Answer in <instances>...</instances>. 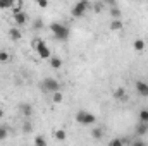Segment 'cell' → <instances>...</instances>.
<instances>
[{
	"mask_svg": "<svg viewBox=\"0 0 148 146\" xmlns=\"http://www.w3.org/2000/svg\"><path fill=\"white\" fill-rule=\"evenodd\" d=\"M50 31H52L53 36L57 38V40H60V41H66L69 38V28H66L60 23H52L50 24Z\"/></svg>",
	"mask_w": 148,
	"mask_h": 146,
	"instance_id": "cell-1",
	"label": "cell"
},
{
	"mask_svg": "<svg viewBox=\"0 0 148 146\" xmlns=\"http://www.w3.org/2000/svg\"><path fill=\"white\" fill-rule=\"evenodd\" d=\"M31 46H35V50H36V53L40 55V59H52V52H50V48L47 46V43L41 38L33 40Z\"/></svg>",
	"mask_w": 148,
	"mask_h": 146,
	"instance_id": "cell-2",
	"label": "cell"
},
{
	"mask_svg": "<svg viewBox=\"0 0 148 146\" xmlns=\"http://www.w3.org/2000/svg\"><path fill=\"white\" fill-rule=\"evenodd\" d=\"M76 122H77L79 126H91V124L97 122V117H95L91 112H88V110H77V113H76Z\"/></svg>",
	"mask_w": 148,
	"mask_h": 146,
	"instance_id": "cell-3",
	"label": "cell"
},
{
	"mask_svg": "<svg viewBox=\"0 0 148 146\" xmlns=\"http://www.w3.org/2000/svg\"><path fill=\"white\" fill-rule=\"evenodd\" d=\"M41 89L45 93H52L53 95V93L60 91V83L57 79H53V77H47V79L41 81Z\"/></svg>",
	"mask_w": 148,
	"mask_h": 146,
	"instance_id": "cell-4",
	"label": "cell"
},
{
	"mask_svg": "<svg viewBox=\"0 0 148 146\" xmlns=\"http://www.w3.org/2000/svg\"><path fill=\"white\" fill-rule=\"evenodd\" d=\"M88 9H90V2L81 0V2H77V3H74V7L71 9V14H73L74 17H83Z\"/></svg>",
	"mask_w": 148,
	"mask_h": 146,
	"instance_id": "cell-5",
	"label": "cell"
},
{
	"mask_svg": "<svg viewBox=\"0 0 148 146\" xmlns=\"http://www.w3.org/2000/svg\"><path fill=\"white\" fill-rule=\"evenodd\" d=\"M134 88H136V93L140 95V96H148V83L145 81H136L134 83Z\"/></svg>",
	"mask_w": 148,
	"mask_h": 146,
	"instance_id": "cell-6",
	"label": "cell"
},
{
	"mask_svg": "<svg viewBox=\"0 0 148 146\" xmlns=\"http://www.w3.org/2000/svg\"><path fill=\"white\" fill-rule=\"evenodd\" d=\"M17 110H19L24 117H31V115H33V105H31V103H28V102L19 103V105H17Z\"/></svg>",
	"mask_w": 148,
	"mask_h": 146,
	"instance_id": "cell-7",
	"label": "cell"
},
{
	"mask_svg": "<svg viewBox=\"0 0 148 146\" xmlns=\"http://www.w3.org/2000/svg\"><path fill=\"white\" fill-rule=\"evenodd\" d=\"M26 21H28V16H26V12H23V10H16V12H14V23H16L17 26H23V24H26Z\"/></svg>",
	"mask_w": 148,
	"mask_h": 146,
	"instance_id": "cell-8",
	"label": "cell"
},
{
	"mask_svg": "<svg viewBox=\"0 0 148 146\" xmlns=\"http://www.w3.org/2000/svg\"><path fill=\"white\" fill-rule=\"evenodd\" d=\"M147 132H148V124L138 122V126H136V136H138V138H143Z\"/></svg>",
	"mask_w": 148,
	"mask_h": 146,
	"instance_id": "cell-9",
	"label": "cell"
},
{
	"mask_svg": "<svg viewBox=\"0 0 148 146\" xmlns=\"http://www.w3.org/2000/svg\"><path fill=\"white\" fill-rule=\"evenodd\" d=\"M9 36H10V40H14V41H19L23 38V33H21L19 28H10L9 29Z\"/></svg>",
	"mask_w": 148,
	"mask_h": 146,
	"instance_id": "cell-10",
	"label": "cell"
},
{
	"mask_svg": "<svg viewBox=\"0 0 148 146\" xmlns=\"http://www.w3.org/2000/svg\"><path fill=\"white\" fill-rule=\"evenodd\" d=\"M126 89L124 88H117V89H114V98L115 100H121V102H124L126 100Z\"/></svg>",
	"mask_w": 148,
	"mask_h": 146,
	"instance_id": "cell-11",
	"label": "cell"
},
{
	"mask_svg": "<svg viewBox=\"0 0 148 146\" xmlns=\"http://www.w3.org/2000/svg\"><path fill=\"white\" fill-rule=\"evenodd\" d=\"M145 46H147V45H145V41H143L141 38L134 40V43H133V48H134L136 52H143V50H145Z\"/></svg>",
	"mask_w": 148,
	"mask_h": 146,
	"instance_id": "cell-12",
	"label": "cell"
},
{
	"mask_svg": "<svg viewBox=\"0 0 148 146\" xmlns=\"http://www.w3.org/2000/svg\"><path fill=\"white\" fill-rule=\"evenodd\" d=\"M91 138L97 139V141L102 139V138H103V129H102V127H95V129L91 131Z\"/></svg>",
	"mask_w": 148,
	"mask_h": 146,
	"instance_id": "cell-13",
	"label": "cell"
},
{
	"mask_svg": "<svg viewBox=\"0 0 148 146\" xmlns=\"http://www.w3.org/2000/svg\"><path fill=\"white\" fill-rule=\"evenodd\" d=\"M110 29L112 31H119V29H122V21H121V19H112Z\"/></svg>",
	"mask_w": 148,
	"mask_h": 146,
	"instance_id": "cell-14",
	"label": "cell"
},
{
	"mask_svg": "<svg viewBox=\"0 0 148 146\" xmlns=\"http://www.w3.org/2000/svg\"><path fill=\"white\" fill-rule=\"evenodd\" d=\"M138 119H140V122H143V124H148V108L140 110V113H138Z\"/></svg>",
	"mask_w": 148,
	"mask_h": 146,
	"instance_id": "cell-15",
	"label": "cell"
},
{
	"mask_svg": "<svg viewBox=\"0 0 148 146\" xmlns=\"http://www.w3.org/2000/svg\"><path fill=\"white\" fill-rule=\"evenodd\" d=\"M50 65H52L53 69H60V67H62V59H59V57H52V59H50Z\"/></svg>",
	"mask_w": 148,
	"mask_h": 146,
	"instance_id": "cell-16",
	"label": "cell"
},
{
	"mask_svg": "<svg viewBox=\"0 0 148 146\" xmlns=\"http://www.w3.org/2000/svg\"><path fill=\"white\" fill-rule=\"evenodd\" d=\"M53 136H55V139H57V141H64V139L67 138V134H66V131H64V129H57V131L53 132Z\"/></svg>",
	"mask_w": 148,
	"mask_h": 146,
	"instance_id": "cell-17",
	"label": "cell"
},
{
	"mask_svg": "<svg viewBox=\"0 0 148 146\" xmlns=\"http://www.w3.org/2000/svg\"><path fill=\"white\" fill-rule=\"evenodd\" d=\"M35 146H47V138L41 134L35 136Z\"/></svg>",
	"mask_w": 148,
	"mask_h": 146,
	"instance_id": "cell-18",
	"label": "cell"
},
{
	"mask_svg": "<svg viewBox=\"0 0 148 146\" xmlns=\"http://www.w3.org/2000/svg\"><path fill=\"white\" fill-rule=\"evenodd\" d=\"M110 16L114 19H121V9L117 5H114V3H112V9H110Z\"/></svg>",
	"mask_w": 148,
	"mask_h": 146,
	"instance_id": "cell-19",
	"label": "cell"
},
{
	"mask_svg": "<svg viewBox=\"0 0 148 146\" xmlns=\"http://www.w3.org/2000/svg\"><path fill=\"white\" fill-rule=\"evenodd\" d=\"M9 138V127L7 126H0V141Z\"/></svg>",
	"mask_w": 148,
	"mask_h": 146,
	"instance_id": "cell-20",
	"label": "cell"
},
{
	"mask_svg": "<svg viewBox=\"0 0 148 146\" xmlns=\"http://www.w3.org/2000/svg\"><path fill=\"white\" fill-rule=\"evenodd\" d=\"M14 3L16 2H12V0H0V9H10Z\"/></svg>",
	"mask_w": 148,
	"mask_h": 146,
	"instance_id": "cell-21",
	"label": "cell"
},
{
	"mask_svg": "<svg viewBox=\"0 0 148 146\" xmlns=\"http://www.w3.org/2000/svg\"><path fill=\"white\" fill-rule=\"evenodd\" d=\"M43 19H35L33 21V29H36V31H40V29H43Z\"/></svg>",
	"mask_w": 148,
	"mask_h": 146,
	"instance_id": "cell-22",
	"label": "cell"
},
{
	"mask_svg": "<svg viewBox=\"0 0 148 146\" xmlns=\"http://www.w3.org/2000/svg\"><path fill=\"white\" fill-rule=\"evenodd\" d=\"M62 98H64V96H62V93H60V91H57V93H53V95H52L53 103H60V102H62Z\"/></svg>",
	"mask_w": 148,
	"mask_h": 146,
	"instance_id": "cell-23",
	"label": "cell"
},
{
	"mask_svg": "<svg viewBox=\"0 0 148 146\" xmlns=\"http://www.w3.org/2000/svg\"><path fill=\"white\" fill-rule=\"evenodd\" d=\"M109 146H124V141L119 139V138H114L110 143H109Z\"/></svg>",
	"mask_w": 148,
	"mask_h": 146,
	"instance_id": "cell-24",
	"label": "cell"
},
{
	"mask_svg": "<svg viewBox=\"0 0 148 146\" xmlns=\"http://www.w3.org/2000/svg\"><path fill=\"white\" fill-rule=\"evenodd\" d=\"M0 62H9V52L0 50Z\"/></svg>",
	"mask_w": 148,
	"mask_h": 146,
	"instance_id": "cell-25",
	"label": "cell"
},
{
	"mask_svg": "<svg viewBox=\"0 0 148 146\" xmlns=\"http://www.w3.org/2000/svg\"><path fill=\"white\" fill-rule=\"evenodd\" d=\"M131 146H147V143H145L141 138H138V139H134V141H133V145H131Z\"/></svg>",
	"mask_w": 148,
	"mask_h": 146,
	"instance_id": "cell-26",
	"label": "cell"
},
{
	"mask_svg": "<svg viewBox=\"0 0 148 146\" xmlns=\"http://www.w3.org/2000/svg\"><path fill=\"white\" fill-rule=\"evenodd\" d=\"M38 7L47 9V7H48V2H47V0H38Z\"/></svg>",
	"mask_w": 148,
	"mask_h": 146,
	"instance_id": "cell-27",
	"label": "cell"
},
{
	"mask_svg": "<svg viewBox=\"0 0 148 146\" xmlns=\"http://www.w3.org/2000/svg\"><path fill=\"white\" fill-rule=\"evenodd\" d=\"M24 131H26V132H29V131H31V126H29V122H26V126H24Z\"/></svg>",
	"mask_w": 148,
	"mask_h": 146,
	"instance_id": "cell-28",
	"label": "cell"
},
{
	"mask_svg": "<svg viewBox=\"0 0 148 146\" xmlns=\"http://www.w3.org/2000/svg\"><path fill=\"white\" fill-rule=\"evenodd\" d=\"M2 117H3V110L0 108V119H2Z\"/></svg>",
	"mask_w": 148,
	"mask_h": 146,
	"instance_id": "cell-29",
	"label": "cell"
}]
</instances>
